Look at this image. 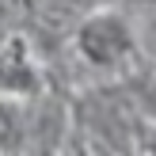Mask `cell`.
<instances>
[{"label": "cell", "mask_w": 156, "mask_h": 156, "mask_svg": "<svg viewBox=\"0 0 156 156\" xmlns=\"http://www.w3.org/2000/svg\"><path fill=\"white\" fill-rule=\"evenodd\" d=\"M76 53L95 69H111L133 53V27L118 12H95L76 30Z\"/></svg>", "instance_id": "cell-1"}, {"label": "cell", "mask_w": 156, "mask_h": 156, "mask_svg": "<svg viewBox=\"0 0 156 156\" xmlns=\"http://www.w3.org/2000/svg\"><path fill=\"white\" fill-rule=\"evenodd\" d=\"M38 69L27 53L23 38H4L0 42V95H30L38 91Z\"/></svg>", "instance_id": "cell-2"}]
</instances>
